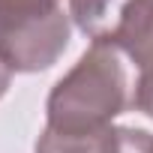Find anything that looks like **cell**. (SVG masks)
Returning <instances> with one entry per match:
<instances>
[{"label":"cell","mask_w":153,"mask_h":153,"mask_svg":"<svg viewBox=\"0 0 153 153\" xmlns=\"http://www.w3.org/2000/svg\"><path fill=\"white\" fill-rule=\"evenodd\" d=\"M129 105V75L120 51L90 45L48 93L45 126L54 132H90L111 126Z\"/></svg>","instance_id":"1"},{"label":"cell","mask_w":153,"mask_h":153,"mask_svg":"<svg viewBox=\"0 0 153 153\" xmlns=\"http://www.w3.org/2000/svg\"><path fill=\"white\" fill-rule=\"evenodd\" d=\"M69 18L93 45L129 57L153 27V0H69Z\"/></svg>","instance_id":"2"},{"label":"cell","mask_w":153,"mask_h":153,"mask_svg":"<svg viewBox=\"0 0 153 153\" xmlns=\"http://www.w3.org/2000/svg\"><path fill=\"white\" fill-rule=\"evenodd\" d=\"M72 18L57 9L42 18L0 21V60L12 72H42L51 69L69 48Z\"/></svg>","instance_id":"3"},{"label":"cell","mask_w":153,"mask_h":153,"mask_svg":"<svg viewBox=\"0 0 153 153\" xmlns=\"http://www.w3.org/2000/svg\"><path fill=\"white\" fill-rule=\"evenodd\" d=\"M36 153H153V135L135 126H102L90 132L42 129Z\"/></svg>","instance_id":"4"},{"label":"cell","mask_w":153,"mask_h":153,"mask_svg":"<svg viewBox=\"0 0 153 153\" xmlns=\"http://www.w3.org/2000/svg\"><path fill=\"white\" fill-rule=\"evenodd\" d=\"M63 0H0V21H24V18H42L51 15Z\"/></svg>","instance_id":"5"},{"label":"cell","mask_w":153,"mask_h":153,"mask_svg":"<svg viewBox=\"0 0 153 153\" xmlns=\"http://www.w3.org/2000/svg\"><path fill=\"white\" fill-rule=\"evenodd\" d=\"M132 108L153 120V66L141 69V75H138L135 93H132Z\"/></svg>","instance_id":"6"},{"label":"cell","mask_w":153,"mask_h":153,"mask_svg":"<svg viewBox=\"0 0 153 153\" xmlns=\"http://www.w3.org/2000/svg\"><path fill=\"white\" fill-rule=\"evenodd\" d=\"M129 60L138 66V69H147V66H153V27H150V33L144 36V42L129 54Z\"/></svg>","instance_id":"7"},{"label":"cell","mask_w":153,"mask_h":153,"mask_svg":"<svg viewBox=\"0 0 153 153\" xmlns=\"http://www.w3.org/2000/svg\"><path fill=\"white\" fill-rule=\"evenodd\" d=\"M9 87H12V69H9L3 60H0V99L9 93Z\"/></svg>","instance_id":"8"}]
</instances>
